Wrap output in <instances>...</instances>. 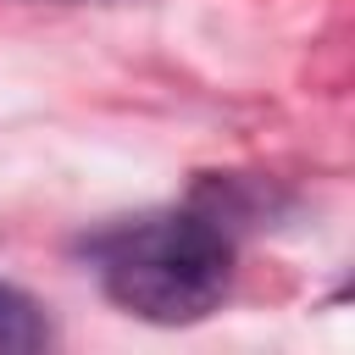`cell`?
I'll list each match as a JSON object with an SVG mask.
<instances>
[{
    "instance_id": "6da1fadb",
    "label": "cell",
    "mask_w": 355,
    "mask_h": 355,
    "mask_svg": "<svg viewBox=\"0 0 355 355\" xmlns=\"http://www.w3.org/2000/svg\"><path fill=\"white\" fill-rule=\"evenodd\" d=\"M105 294L155 327L205 322L233 283V239L211 211H155L105 227L89 244Z\"/></svg>"
},
{
    "instance_id": "7a4b0ae2",
    "label": "cell",
    "mask_w": 355,
    "mask_h": 355,
    "mask_svg": "<svg viewBox=\"0 0 355 355\" xmlns=\"http://www.w3.org/2000/svg\"><path fill=\"white\" fill-rule=\"evenodd\" d=\"M50 344V316L17 283H0V355H33Z\"/></svg>"
}]
</instances>
